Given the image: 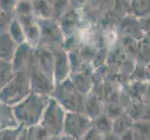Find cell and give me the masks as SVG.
I'll return each instance as SVG.
<instances>
[{"mask_svg": "<svg viewBox=\"0 0 150 140\" xmlns=\"http://www.w3.org/2000/svg\"><path fill=\"white\" fill-rule=\"evenodd\" d=\"M50 98L31 92L22 102L13 106L14 116L20 125L28 129L39 124Z\"/></svg>", "mask_w": 150, "mask_h": 140, "instance_id": "obj_1", "label": "cell"}, {"mask_svg": "<svg viewBox=\"0 0 150 140\" xmlns=\"http://www.w3.org/2000/svg\"><path fill=\"white\" fill-rule=\"evenodd\" d=\"M31 93L28 73L17 71L8 83L0 90V102L13 107L22 102Z\"/></svg>", "mask_w": 150, "mask_h": 140, "instance_id": "obj_2", "label": "cell"}, {"mask_svg": "<svg viewBox=\"0 0 150 140\" xmlns=\"http://www.w3.org/2000/svg\"><path fill=\"white\" fill-rule=\"evenodd\" d=\"M50 97L55 99L67 112L83 111L82 95L76 90L70 77L61 83L55 84Z\"/></svg>", "mask_w": 150, "mask_h": 140, "instance_id": "obj_3", "label": "cell"}, {"mask_svg": "<svg viewBox=\"0 0 150 140\" xmlns=\"http://www.w3.org/2000/svg\"><path fill=\"white\" fill-rule=\"evenodd\" d=\"M65 114L66 111L63 107L50 97L39 124L47 131L50 136H59L64 134Z\"/></svg>", "mask_w": 150, "mask_h": 140, "instance_id": "obj_4", "label": "cell"}, {"mask_svg": "<svg viewBox=\"0 0 150 140\" xmlns=\"http://www.w3.org/2000/svg\"><path fill=\"white\" fill-rule=\"evenodd\" d=\"M92 127V120L82 112H67L64 125V134L76 140H80Z\"/></svg>", "mask_w": 150, "mask_h": 140, "instance_id": "obj_5", "label": "cell"}, {"mask_svg": "<svg viewBox=\"0 0 150 140\" xmlns=\"http://www.w3.org/2000/svg\"><path fill=\"white\" fill-rule=\"evenodd\" d=\"M28 77L31 92L45 96L51 95L55 87L53 79L46 75L44 72H42L35 65H33L31 70H29Z\"/></svg>", "mask_w": 150, "mask_h": 140, "instance_id": "obj_6", "label": "cell"}, {"mask_svg": "<svg viewBox=\"0 0 150 140\" xmlns=\"http://www.w3.org/2000/svg\"><path fill=\"white\" fill-rule=\"evenodd\" d=\"M53 53V80L58 84L67 80L70 75V63L67 51L64 49H54Z\"/></svg>", "mask_w": 150, "mask_h": 140, "instance_id": "obj_7", "label": "cell"}, {"mask_svg": "<svg viewBox=\"0 0 150 140\" xmlns=\"http://www.w3.org/2000/svg\"><path fill=\"white\" fill-rule=\"evenodd\" d=\"M40 29L41 39L44 44H55L60 43L62 40V30L58 23H56L51 19H40L38 22Z\"/></svg>", "mask_w": 150, "mask_h": 140, "instance_id": "obj_8", "label": "cell"}, {"mask_svg": "<svg viewBox=\"0 0 150 140\" xmlns=\"http://www.w3.org/2000/svg\"><path fill=\"white\" fill-rule=\"evenodd\" d=\"M33 58L37 66L46 75L53 79V53L52 50L44 46H38L33 53Z\"/></svg>", "mask_w": 150, "mask_h": 140, "instance_id": "obj_9", "label": "cell"}, {"mask_svg": "<svg viewBox=\"0 0 150 140\" xmlns=\"http://www.w3.org/2000/svg\"><path fill=\"white\" fill-rule=\"evenodd\" d=\"M20 126L14 116L12 107L0 102V132L16 129Z\"/></svg>", "mask_w": 150, "mask_h": 140, "instance_id": "obj_10", "label": "cell"}, {"mask_svg": "<svg viewBox=\"0 0 150 140\" xmlns=\"http://www.w3.org/2000/svg\"><path fill=\"white\" fill-rule=\"evenodd\" d=\"M18 45L10 38L8 32L0 34V60L11 62Z\"/></svg>", "mask_w": 150, "mask_h": 140, "instance_id": "obj_11", "label": "cell"}, {"mask_svg": "<svg viewBox=\"0 0 150 140\" xmlns=\"http://www.w3.org/2000/svg\"><path fill=\"white\" fill-rule=\"evenodd\" d=\"M31 58V46L24 42L18 46L16 53L11 61L14 72L24 70V67L26 66L28 61Z\"/></svg>", "mask_w": 150, "mask_h": 140, "instance_id": "obj_12", "label": "cell"}, {"mask_svg": "<svg viewBox=\"0 0 150 140\" xmlns=\"http://www.w3.org/2000/svg\"><path fill=\"white\" fill-rule=\"evenodd\" d=\"M7 32L8 33L10 38L13 39V41L18 46L24 43V42H26L23 28L17 19H13L11 21V23H9V26L8 28Z\"/></svg>", "mask_w": 150, "mask_h": 140, "instance_id": "obj_13", "label": "cell"}, {"mask_svg": "<svg viewBox=\"0 0 150 140\" xmlns=\"http://www.w3.org/2000/svg\"><path fill=\"white\" fill-rule=\"evenodd\" d=\"M33 3L34 13L41 19H51L53 14V9L48 0H35Z\"/></svg>", "mask_w": 150, "mask_h": 140, "instance_id": "obj_14", "label": "cell"}, {"mask_svg": "<svg viewBox=\"0 0 150 140\" xmlns=\"http://www.w3.org/2000/svg\"><path fill=\"white\" fill-rule=\"evenodd\" d=\"M14 73L11 62L0 60V90H2L11 80Z\"/></svg>", "mask_w": 150, "mask_h": 140, "instance_id": "obj_15", "label": "cell"}, {"mask_svg": "<svg viewBox=\"0 0 150 140\" xmlns=\"http://www.w3.org/2000/svg\"><path fill=\"white\" fill-rule=\"evenodd\" d=\"M83 110L91 120H95L100 115V104L95 96L89 95L86 100H83Z\"/></svg>", "mask_w": 150, "mask_h": 140, "instance_id": "obj_16", "label": "cell"}, {"mask_svg": "<svg viewBox=\"0 0 150 140\" xmlns=\"http://www.w3.org/2000/svg\"><path fill=\"white\" fill-rule=\"evenodd\" d=\"M59 26L64 34H65L67 37H71L72 34L74 33L75 26H76L74 12H68L65 15H64L61 19V23H59Z\"/></svg>", "mask_w": 150, "mask_h": 140, "instance_id": "obj_17", "label": "cell"}, {"mask_svg": "<svg viewBox=\"0 0 150 140\" xmlns=\"http://www.w3.org/2000/svg\"><path fill=\"white\" fill-rule=\"evenodd\" d=\"M92 127H94L98 132L103 134L112 132V122L110 121V119L105 114H100L95 119L94 126Z\"/></svg>", "mask_w": 150, "mask_h": 140, "instance_id": "obj_18", "label": "cell"}, {"mask_svg": "<svg viewBox=\"0 0 150 140\" xmlns=\"http://www.w3.org/2000/svg\"><path fill=\"white\" fill-rule=\"evenodd\" d=\"M131 121L126 115H120L117 118V120L115 121L112 124V133L116 134H122L124 132H126L129 130V128L131 126Z\"/></svg>", "mask_w": 150, "mask_h": 140, "instance_id": "obj_19", "label": "cell"}, {"mask_svg": "<svg viewBox=\"0 0 150 140\" xmlns=\"http://www.w3.org/2000/svg\"><path fill=\"white\" fill-rule=\"evenodd\" d=\"M50 134L40 124L27 129V140H48Z\"/></svg>", "mask_w": 150, "mask_h": 140, "instance_id": "obj_20", "label": "cell"}, {"mask_svg": "<svg viewBox=\"0 0 150 140\" xmlns=\"http://www.w3.org/2000/svg\"><path fill=\"white\" fill-rule=\"evenodd\" d=\"M14 12L17 13L18 17L32 16L34 14L33 3L29 0H20L17 2Z\"/></svg>", "mask_w": 150, "mask_h": 140, "instance_id": "obj_21", "label": "cell"}, {"mask_svg": "<svg viewBox=\"0 0 150 140\" xmlns=\"http://www.w3.org/2000/svg\"><path fill=\"white\" fill-rule=\"evenodd\" d=\"M23 128V127L20 126L16 129H9L0 132V140H17Z\"/></svg>", "mask_w": 150, "mask_h": 140, "instance_id": "obj_22", "label": "cell"}, {"mask_svg": "<svg viewBox=\"0 0 150 140\" xmlns=\"http://www.w3.org/2000/svg\"><path fill=\"white\" fill-rule=\"evenodd\" d=\"M13 20V14L6 13L0 10V34L7 32L9 23Z\"/></svg>", "mask_w": 150, "mask_h": 140, "instance_id": "obj_23", "label": "cell"}, {"mask_svg": "<svg viewBox=\"0 0 150 140\" xmlns=\"http://www.w3.org/2000/svg\"><path fill=\"white\" fill-rule=\"evenodd\" d=\"M16 5L17 0H0V10L6 13L13 14Z\"/></svg>", "mask_w": 150, "mask_h": 140, "instance_id": "obj_24", "label": "cell"}, {"mask_svg": "<svg viewBox=\"0 0 150 140\" xmlns=\"http://www.w3.org/2000/svg\"><path fill=\"white\" fill-rule=\"evenodd\" d=\"M101 134L94 127H91L80 140H102Z\"/></svg>", "mask_w": 150, "mask_h": 140, "instance_id": "obj_25", "label": "cell"}, {"mask_svg": "<svg viewBox=\"0 0 150 140\" xmlns=\"http://www.w3.org/2000/svg\"><path fill=\"white\" fill-rule=\"evenodd\" d=\"M48 1L52 7L53 12H61L67 4V0H48Z\"/></svg>", "mask_w": 150, "mask_h": 140, "instance_id": "obj_26", "label": "cell"}, {"mask_svg": "<svg viewBox=\"0 0 150 140\" xmlns=\"http://www.w3.org/2000/svg\"><path fill=\"white\" fill-rule=\"evenodd\" d=\"M48 140H76V139L69 136H67V134H59V136H50Z\"/></svg>", "mask_w": 150, "mask_h": 140, "instance_id": "obj_27", "label": "cell"}, {"mask_svg": "<svg viewBox=\"0 0 150 140\" xmlns=\"http://www.w3.org/2000/svg\"><path fill=\"white\" fill-rule=\"evenodd\" d=\"M102 140H120V137L117 136V134L111 132V133L103 134Z\"/></svg>", "mask_w": 150, "mask_h": 140, "instance_id": "obj_28", "label": "cell"}, {"mask_svg": "<svg viewBox=\"0 0 150 140\" xmlns=\"http://www.w3.org/2000/svg\"><path fill=\"white\" fill-rule=\"evenodd\" d=\"M120 140H133V134L132 130H127L122 134V137Z\"/></svg>", "mask_w": 150, "mask_h": 140, "instance_id": "obj_29", "label": "cell"}, {"mask_svg": "<svg viewBox=\"0 0 150 140\" xmlns=\"http://www.w3.org/2000/svg\"><path fill=\"white\" fill-rule=\"evenodd\" d=\"M17 140H27V129L26 128H23V130L20 133Z\"/></svg>", "mask_w": 150, "mask_h": 140, "instance_id": "obj_30", "label": "cell"}]
</instances>
